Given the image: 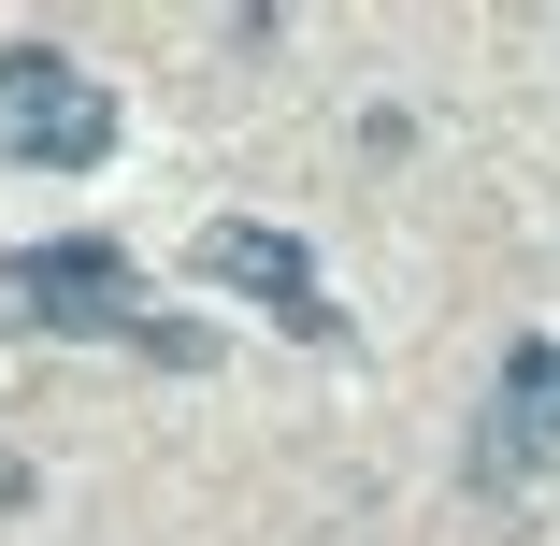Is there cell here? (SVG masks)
Segmentation results:
<instances>
[{
	"label": "cell",
	"mask_w": 560,
	"mask_h": 546,
	"mask_svg": "<svg viewBox=\"0 0 560 546\" xmlns=\"http://www.w3.org/2000/svg\"><path fill=\"white\" fill-rule=\"evenodd\" d=\"M0 144L30 173H101L116 159V86H86L58 44H15L0 58Z\"/></svg>",
	"instance_id": "obj_1"
},
{
	"label": "cell",
	"mask_w": 560,
	"mask_h": 546,
	"mask_svg": "<svg viewBox=\"0 0 560 546\" xmlns=\"http://www.w3.org/2000/svg\"><path fill=\"white\" fill-rule=\"evenodd\" d=\"M0 332H144V288L116 245H15L0 259Z\"/></svg>",
	"instance_id": "obj_2"
},
{
	"label": "cell",
	"mask_w": 560,
	"mask_h": 546,
	"mask_svg": "<svg viewBox=\"0 0 560 546\" xmlns=\"http://www.w3.org/2000/svg\"><path fill=\"white\" fill-rule=\"evenodd\" d=\"M215 288H245V302H273L288 316V332H330V302H316V259L288 245V231H259V216H215V231L187 245Z\"/></svg>",
	"instance_id": "obj_3"
},
{
	"label": "cell",
	"mask_w": 560,
	"mask_h": 546,
	"mask_svg": "<svg viewBox=\"0 0 560 546\" xmlns=\"http://www.w3.org/2000/svg\"><path fill=\"white\" fill-rule=\"evenodd\" d=\"M546 446H560V360H546V346H517V360H503V403H489V431H475V475H489V489H517Z\"/></svg>",
	"instance_id": "obj_4"
},
{
	"label": "cell",
	"mask_w": 560,
	"mask_h": 546,
	"mask_svg": "<svg viewBox=\"0 0 560 546\" xmlns=\"http://www.w3.org/2000/svg\"><path fill=\"white\" fill-rule=\"evenodd\" d=\"M130 346H144V360H173V374H201V360H215V332H187V316H144Z\"/></svg>",
	"instance_id": "obj_5"
}]
</instances>
